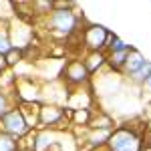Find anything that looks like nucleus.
Wrapping results in <instances>:
<instances>
[{"label":"nucleus","mask_w":151,"mask_h":151,"mask_svg":"<svg viewBox=\"0 0 151 151\" xmlns=\"http://www.w3.org/2000/svg\"><path fill=\"white\" fill-rule=\"evenodd\" d=\"M141 89H143L145 93L149 95V99H151V75H149V77H147V81H145V83H143V85H141Z\"/></svg>","instance_id":"24"},{"label":"nucleus","mask_w":151,"mask_h":151,"mask_svg":"<svg viewBox=\"0 0 151 151\" xmlns=\"http://www.w3.org/2000/svg\"><path fill=\"white\" fill-rule=\"evenodd\" d=\"M0 151H20V141L0 131Z\"/></svg>","instance_id":"21"},{"label":"nucleus","mask_w":151,"mask_h":151,"mask_svg":"<svg viewBox=\"0 0 151 151\" xmlns=\"http://www.w3.org/2000/svg\"><path fill=\"white\" fill-rule=\"evenodd\" d=\"M145 149V133L135 125H117L107 141V151H143Z\"/></svg>","instance_id":"2"},{"label":"nucleus","mask_w":151,"mask_h":151,"mask_svg":"<svg viewBox=\"0 0 151 151\" xmlns=\"http://www.w3.org/2000/svg\"><path fill=\"white\" fill-rule=\"evenodd\" d=\"M52 10H55V2L52 0H32L30 2V14H32V18H36V20L47 18Z\"/></svg>","instance_id":"15"},{"label":"nucleus","mask_w":151,"mask_h":151,"mask_svg":"<svg viewBox=\"0 0 151 151\" xmlns=\"http://www.w3.org/2000/svg\"><path fill=\"white\" fill-rule=\"evenodd\" d=\"M111 30L105 24H97V22H87L81 28V48H85V52H105L109 38H111Z\"/></svg>","instance_id":"3"},{"label":"nucleus","mask_w":151,"mask_h":151,"mask_svg":"<svg viewBox=\"0 0 151 151\" xmlns=\"http://www.w3.org/2000/svg\"><path fill=\"white\" fill-rule=\"evenodd\" d=\"M115 125V119L113 115H109L107 111L99 109V111H93V117H91V123L87 129H107V131H113Z\"/></svg>","instance_id":"13"},{"label":"nucleus","mask_w":151,"mask_h":151,"mask_svg":"<svg viewBox=\"0 0 151 151\" xmlns=\"http://www.w3.org/2000/svg\"><path fill=\"white\" fill-rule=\"evenodd\" d=\"M81 58L91 77L101 75V70L107 69V52H85Z\"/></svg>","instance_id":"11"},{"label":"nucleus","mask_w":151,"mask_h":151,"mask_svg":"<svg viewBox=\"0 0 151 151\" xmlns=\"http://www.w3.org/2000/svg\"><path fill=\"white\" fill-rule=\"evenodd\" d=\"M91 81H93V77L89 75V70H87L81 57H75L70 60H67L63 70H60V83L69 91L87 89V87H91Z\"/></svg>","instance_id":"4"},{"label":"nucleus","mask_w":151,"mask_h":151,"mask_svg":"<svg viewBox=\"0 0 151 151\" xmlns=\"http://www.w3.org/2000/svg\"><path fill=\"white\" fill-rule=\"evenodd\" d=\"M95 109H69V123L70 125H77V127H89L91 123V117H93Z\"/></svg>","instance_id":"16"},{"label":"nucleus","mask_w":151,"mask_h":151,"mask_svg":"<svg viewBox=\"0 0 151 151\" xmlns=\"http://www.w3.org/2000/svg\"><path fill=\"white\" fill-rule=\"evenodd\" d=\"M0 131L20 141V139H24L32 129L26 125L22 113H20V109H18V105H16V107H12L8 113H4V115L0 117Z\"/></svg>","instance_id":"6"},{"label":"nucleus","mask_w":151,"mask_h":151,"mask_svg":"<svg viewBox=\"0 0 151 151\" xmlns=\"http://www.w3.org/2000/svg\"><path fill=\"white\" fill-rule=\"evenodd\" d=\"M58 131L52 129H36L35 131V151H58L60 143L57 141Z\"/></svg>","instance_id":"9"},{"label":"nucleus","mask_w":151,"mask_h":151,"mask_svg":"<svg viewBox=\"0 0 151 151\" xmlns=\"http://www.w3.org/2000/svg\"><path fill=\"white\" fill-rule=\"evenodd\" d=\"M6 70H8L6 58H4V55H0V75H2V73H6Z\"/></svg>","instance_id":"25"},{"label":"nucleus","mask_w":151,"mask_h":151,"mask_svg":"<svg viewBox=\"0 0 151 151\" xmlns=\"http://www.w3.org/2000/svg\"><path fill=\"white\" fill-rule=\"evenodd\" d=\"M8 28H10V40L14 48H20V50H26L28 47H32V26L22 20V18H12L8 22Z\"/></svg>","instance_id":"8"},{"label":"nucleus","mask_w":151,"mask_h":151,"mask_svg":"<svg viewBox=\"0 0 151 151\" xmlns=\"http://www.w3.org/2000/svg\"><path fill=\"white\" fill-rule=\"evenodd\" d=\"M18 109L22 113L26 125L32 129V131H36V127H38V109H40V103H20Z\"/></svg>","instance_id":"14"},{"label":"nucleus","mask_w":151,"mask_h":151,"mask_svg":"<svg viewBox=\"0 0 151 151\" xmlns=\"http://www.w3.org/2000/svg\"><path fill=\"white\" fill-rule=\"evenodd\" d=\"M143 151H151V139L145 143V149H143Z\"/></svg>","instance_id":"26"},{"label":"nucleus","mask_w":151,"mask_h":151,"mask_svg":"<svg viewBox=\"0 0 151 151\" xmlns=\"http://www.w3.org/2000/svg\"><path fill=\"white\" fill-rule=\"evenodd\" d=\"M12 107H16V99H14V95L6 93V91L0 89V117L4 115V113H8Z\"/></svg>","instance_id":"23"},{"label":"nucleus","mask_w":151,"mask_h":151,"mask_svg":"<svg viewBox=\"0 0 151 151\" xmlns=\"http://www.w3.org/2000/svg\"><path fill=\"white\" fill-rule=\"evenodd\" d=\"M40 24H42V28H47L48 35L69 40L70 36L81 32V28L85 26V18H83V14L77 12V8H73V10L55 8L47 18L40 20Z\"/></svg>","instance_id":"1"},{"label":"nucleus","mask_w":151,"mask_h":151,"mask_svg":"<svg viewBox=\"0 0 151 151\" xmlns=\"http://www.w3.org/2000/svg\"><path fill=\"white\" fill-rule=\"evenodd\" d=\"M127 52H107V69H109V73L121 75L123 65H125V58H127Z\"/></svg>","instance_id":"17"},{"label":"nucleus","mask_w":151,"mask_h":151,"mask_svg":"<svg viewBox=\"0 0 151 151\" xmlns=\"http://www.w3.org/2000/svg\"><path fill=\"white\" fill-rule=\"evenodd\" d=\"M14 99L16 105L20 103H42V85L32 77H18L14 85Z\"/></svg>","instance_id":"7"},{"label":"nucleus","mask_w":151,"mask_h":151,"mask_svg":"<svg viewBox=\"0 0 151 151\" xmlns=\"http://www.w3.org/2000/svg\"><path fill=\"white\" fill-rule=\"evenodd\" d=\"M129 48H131V45H129V42H125L121 36L111 35L109 45H107V50H105V52H127Z\"/></svg>","instance_id":"19"},{"label":"nucleus","mask_w":151,"mask_h":151,"mask_svg":"<svg viewBox=\"0 0 151 151\" xmlns=\"http://www.w3.org/2000/svg\"><path fill=\"white\" fill-rule=\"evenodd\" d=\"M149 75H151V60H147V63H145V65H143V67H141L133 77H129V81L133 83V85H137V87H141L143 83L147 81V77H149Z\"/></svg>","instance_id":"22"},{"label":"nucleus","mask_w":151,"mask_h":151,"mask_svg":"<svg viewBox=\"0 0 151 151\" xmlns=\"http://www.w3.org/2000/svg\"><path fill=\"white\" fill-rule=\"evenodd\" d=\"M145 63H147V58L143 57L135 47H131V48H129V52H127V58H125L123 70H121V77H127V79H129V77H133V75H135Z\"/></svg>","instance_id":"10"},{"label":"nucleus","mask_w":151,"mask_h":151,"mask_svg":"<svg viewBox=\"0 0 151 151\" xmlns=\"http://www.w3.org/2000/svg\"><path fill=\"white\" fill-rule=\"evenodd\" d=\"M69 123V109L63 105H52V103H40L38 109V127L36 129H52L60 131L63 125L67 127Z\"/></svg>","instance_id":"5"},{"label":"nucleus","mask_w":151,"mask_h":151,"mask_svg":"<svg viewBox=\"0 0 151 151\" xmlns=\"http://www.w3.org/2000/svg\"><path fill=\"white\" fill-rule=\"evenodd\" d=\"M4 58H6V65H8V69H14L16 70V67L18 65H22V60H24V52L20 50V48H14L12 47L6 55H4Z\"/></svg>","instance_id":"20"},{"label":"nucleus","mask_w":151,"mask_h":151,"mask_svg":"<svg viewBox=\"0 0 151 151\" xmlns=\"http://www.w3.org/2000/svg\"><path fill=\"white\" fill-rule=\"evenodd\" d=\"M109 135H111V131H107V129H89L85 135V143L91 151L103 149V147H107Z\"/></svg>","instance_id":"12"},{"label":"nucleus","mask_w":151,"mask_h":151,"mask_svg":"<svg viewBox=\"0 0 151 151\" xmlns=\"http://www.w3.org/2000/svg\"><path fill=\"white\" fill-rule=\"evenodd\" d=\"M12 48V40H10V28L8 22L0 20V55H6Z\"/></svg>","instance_id":"18"}]
</instances>
